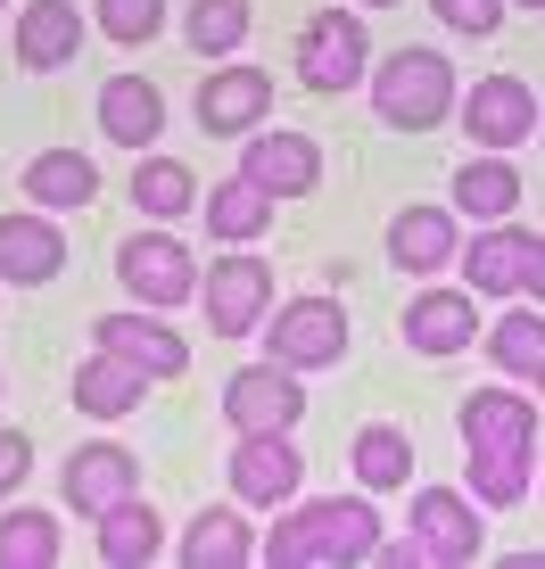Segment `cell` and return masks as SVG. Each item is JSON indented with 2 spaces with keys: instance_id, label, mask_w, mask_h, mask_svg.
<instances>
[{
  "instance_id": "8992f818",
  "label": "cell",
  "mask_w": 545,
  "mask_h": 569,
  "mask_svg": "<svg viewBox=\"0 0 545 569\" xmlns=\"http://www.w3.org/2000/svg\"><path fill=\"white\" fill-rule=\"evenodd\" d=\"M405 528H414V545L430 553V569H472L479 553H488L472 496H455V487H422L414 512H405Z\"/></svg>"
},
{
  "instance_id": "7a4b0ae2",
  "label": "cell",
  "mask_w": 545,
  "mask_h": 569,
  "mask_svg": "<svg viewBox=\"0 0 545 569\" xmlns=\"http://www.w3.org/2000/svg\"><path fill=\"white\" fill-rule=\"evenodd\" d=\"M373 108H380V124H397V132H430L438 116H455V67H446L438 50H397L373 74Z\"/></svg>"
},
{
  "instance_id": "d6a6232c",
  "label": "cell",
  "mask_w": 545,
  "mask_h": 569,
  "mask_svg": "<svg viewBox=\"0 0 545 569\" xmlns=\"http://www.w3.org/2000/svg\"><path fill=\"white\" fill-rule=\"evenodd\" d=\"M100 26H108V42H149V33L166 26V0H100Z\"/></svg>"
},
{
  "instance_id": "e575fe53",
  "label": "cell",
  "mask_w": 545,
  "mask_h": 569,
  "mask_svg": "<svg viewBox=\"0 0 545 569\" xmlns=\"http://www.w3.org/2000/svg\"><path fill=\"white\" fill-rule=\"evenodd\" d=\"M33 470V446H26V429H0V496H9L17 479Z\"/></svg>"
},
{
  "instance_id": "ffe728a7",
  "label": "cell",
  "mask_w": 545,
  "mask_h": 569,
  "mask_svg": "<svg viewBox=\"0 0 545 569\" xmlns=\"http://www.w3.org/2000/svg\"><path fill=\"white\" fill-rule=\"evenodd\" d=\"M388 264L397 272H446L455 264V214L446 207H405L388 223Z\"/></svg>"
},
{
  "instance_id": "44dd1931",
  "label": "cell",
  "mask_w": 545,
  "mask_h": 569,
  "mask_svg": "<svg viewBox=\"0 0 545 569\" xmlns=\"http://www.w3.org/2000/svg\"><path fill=\"white\" fill-rule=\"evenodd\" d=\"M141 397H149V371H132L125 356H108V347L91 363H75V405H83L91 421H125Z\"/></svg>"
},
{
  "instance_id": "ac0fdd59",
  "label": "cell",
  "mask_w": 545,
  "mask_h": 569,
  "mask_svg": "<svg viewBox=\"0 0 545 569\" xmlns=\"http://www.w3.org/2000/svg\"><path fill=\"white\" fill-rule=\"evenodd\" d=\"M132 487H141V462H132L125 446H83V455L67 462V503H75V512H91V520L116 512Z\"/></svg>"
},
{
  "instance_id": "4316f807",
  "label": "cell",
  "mask_w": 545,
  "mask_h": 569,
  "mask_svg": "<svg viewBox=\"0 0 545 569\" xmlns=\"http://www.w3.org/2000/svg\"><path fill=\"white\" fill-rule=\"evenodd\" d=\"M521 248H529V231L521 223H496V231H479L472 240V298H504V289H521Z\"/></svg>"
},
{
  "instance_id": "484cf974",
  "label": "cell",
  "mask_w": 545,
  "mask_h": 569,
  "mask_svg": "<svg viewBox=\"0 0 545 569\" xmlns=\"http://www.w3.org/2000/svg\"><path fill=\"white\" fill-rule=\"evenodd\" d=\"M199 214H207V231H216V240L240 248V240H257V231L272 223V199L248 182V173H231V182H216V190L199 199Z\"/></svg>"
},
{
  "instance_id": "9c48e42d",
  "label": "cell",
  "mask_w": 545,
  "mask_h": 569,
  "mask_svg": "<svg viewBox=\"0 0 545 569\" xmlns=\"http://www.w3.org/2000/svg\"><path fill=\"white\" fill-rule=\"evenodd\" d=\"M455 429H463V455H537V405L513 388H472Z\"/></svg>"
},
{
  "instance_id": "277c9868",
  "label": "cell",
  "mask_w": 545,
  "mask_h": 569,
  "mask_svg": "<svg viewBox=\"0 0 545 569\" xmlns=\"http://www.w3.org/2000/svg\"><path fill=\"white\" fill-rule=\"evenodd\" d=\"M298 413H306V388H298V371L272 363V356L224 380V421L240 429V438H265V429H298Z\"/></svg>"
},
{
  "instance_id": "1f68e13d",
  "label": "cell",
  "mask_w": 545,
  "mask_h": 569,
  "mask_svg": "<svg viewBox=\"0 0 545 569\" xmlns=\"http://www.w3.org/2000/svg\"><path fill=\"white\" fill-rule=\"evenodd\" d=\"M58 561V520L50 512H9L0 520V569H50Z\"/></svg>"
},
{
  "instance_id": "cb8c5ba5",
  "label": "cell",
  "mask_w": 545,
  "mask_h": 569,
  "mask_svg": "<svg viewBox=\"0 0 545 569\" xmlns=\"http://www.w3.org/2000/svg\"><path fill=\"white\" fill-rule=\"evenodd\" d=\"M182 561H190V569H248V561H257V537H248V520H240V512H224V503H216V512L190 520Z\"/></svg>"
},
{
  "instance_id": "4dcf8cb0",
  "label": "cell",
  "mask_w": 545,
  "mask_h": 569,
  "mask_svg": "<svg viewBox=\"0 0 545 569\" xmlns=\"http://www.w3.org/2000/svg\"><path fill=\"white\" fill-rule=\"evenodd\" d=\"M248 26H257V9H248V0H190V50L199 58H231L248 42Z\"/></svg>"
},
{
  "instance_id": "8d00e7d4",
  "label": "cell",
  "mask_w": 545,
  "mask_h": 569,
  "mask_svg": "<svg viewBox=\"0 0 545 569\" xmlns=\"http://www.w3.org/2000/svg\"><path fill=\"white\" fill-rule=\"evenodd\" d=\"M521 9H545V0H521Z\"/></svg>"
},
{
  "instance_id": "5bb4252c",
  "label": "cell",
  "mask_w": 545,
  "mask_h": 569,
  "mask_svg": "<svg viewBox=\"0 0 545 569\" xmlns=\"http://www.w3.org/2000/svg\"><path fill=\"white\" fill-rule=\"evenodd\" d=\"M298 479H306V455L289 446V429L240 438V455H231V496H240V503H289Z\"/></svg>"
},
{
  "instance_id": "2e32d148",
  "label": "cell",
  "mask_w": 545,
  "mask_h": 569,
  "mask_svg": "<svg viewBox=\"0 0 545 569\" xmlns=\"http://www.w3.org/2000/svg\"><path fill=\"white\" fill-rule=\"evenodd\" d=\"M83 58V17L75 0H26L17 9V67L50 74V67H75Z\"/></svg>"
},
{
  "instance_id": "83f0119b",
  "label": "cell",
  "mask_w": 545,
  "mask_h": 569,
  "mask_svg": "<svg viewBox=\"0 0 545 569\" xmlns=\"http://www.w3.org/2000/svg\"><path fill=\"white\" fill-rule=\"evenodd\" d=\"M132 199H141V214H158V223H174V214L199 207V182H190L182 157H141L132 166Z\"/></svg>"
},
{
  "instance_id": "836d02e7",
  "label": "cell",
  "mask_w": 545,
  "mask_h": 569,
  "mask_svg": "<svg viewBox=\"0 0 545 569\" xmlns=\"http://www.w3.org/2000/svg\"><path fill=\"white\" fill-rule=\"evenodd\" d=\"M430 9H438L455 33H472V42H488V33L504 26V0H430Z\"/></svg>"
},
{
  "instance_id": "6da1fadb",
  "label": "cell",
  "mask_w": 545,
  "mask_h": 569,
  "mask_svg": "<svg viewBox=\"0 0 545 569\" xmlns=\"http://www.w3.org/2000/svg\"><path fill=\"white\" fill-rule=\"evenodd\" d=\"M380 545V512L364 496H323V503H298L272 537L257 545V561L272 569H347V561H373Z\"/></svg>"
},
{
  "instance_id": "ab89813d",
  "label": "cell",
  "mask_w": 545,
  "mask_h": 569,
  "mask_svg": "<svg viewBox=\"0 0 545 569\" xmlns=\"http://www.w3.org/2000/svg\"><path fill=\"white\" fill-rule=\"evenodd\" d=\"M0 9H9V0H0Z\"/></svg>"
},
{
  "instance_id": "4fadbf2b",
  "label": "cell",
  "mask_w": 545,
  "mask_h": 569,
  "mask_svg": "<svg viewBox=\"0 0 545 569\" xmlns=\"http://www.w3.org/2000/svg\"><path fill=\"white\" fill-rule=\"evenodd\" d=\"M240 173L265 190L272 207H281V199H306V190L323 182V149L306 141V132H248V149H240Z\"/></svg>"
},
{
  "instance_id": "7402d4cb",
  "label": "cell",
  "mask_w": 545,
  "mask_h": 569,
  "mask_svg": "<svg viewBox=\"0 0 545 569\" xmlns=\"http://www.w3.org/2000/svg\"><path fill=\"white\" fill-rule=\"evenodd\" d=\"M521 207V173H513V157H472V166L455 173V214H472V223H504V214Z\"/></svg>"
},
{
  "instance_id": "f1b7e54d",
  "label": "cell",
  "mask_w": 545,
  "mask_h": 569,
  "mask_svg": "<svg viewBox=\"0 0 545 569\" xmlns=\"http://www.w3.org/2000/svg\"><path fill=\"white\" fill-rule=\"evenodd\" d=\"M405 470H414V438H405L397 421H373V429H356V479L373 487H405Z\"/></svg>"
},
{
  "instance_id": "603a6c76",
  "label": "cell",
  "mask_w": 545,
  "mask_h": 569,
  "mask_svg": "<svg viewBox=\"0 0 545 569\" xmlns=\"http://www.w3.org/2000/svg\"><path fill=\"white\" fill-rule=\"evenodd\" d=\"M158 545H166V528H158V512H149L141 496H125L116 512H100V561L108 569H149Z\"/></svg>"
},
{
  "instance_id": "ba28073f",
  "label": "cell",
  "mask_w": 545,
  "mask_h": 569,
  "mask_svg": "<svg viewBox=\"0 0 545 569\" xmlns=\"http://www.w3.org/2000/svg\"><path fill=\"white\" fill-rule=\"evenodd\" d=\"M116 272H125V289L141 306H190V298H199V264H190V248L166 240V231L125 240V248H116Z\"/></svg>"
},
{
  "instance_id": "e0dca14e",
  "label": "cell",
  "mask_w": 545,
  "mask_h": 569,
  "mask_svg": "<svg viewBox=\"0 0 545 569\" xmlns=\"http://www.w3.org/2000/svg\"><path fill=\"white\" fill-rule=\"evenodd\" d=\"M58 264H67V231L50 214H0V281L42 289Z\"/></svg>"
},
{
  "instance_id": "30bf717a",
  "label": "cell",
  "mask_w": 545,
  "mask_h": 569,
  "mask_svg": "<svg viewBox=\"0 0 545 569\" xmlns=\"http://www.w3.org/2000/svg\"><path fill=\"white\" fill-rule=\"evenodd\" d=\"M272 116V74L265 67H216L199 83V132L207 141H248Z\"/></svg>"
},
{
  "instance_id": "f546056e",
  "label": "cell",
  "mask_w": 545,
  "mask_h": 569,
  "mask_svg": "<svg viewBox=\"0 0 545 569\" xmlns=\"http://www.w3.org/2000/svg\"><path fill=\"white\" fill-rule=\"evenodd\" d=\"M488 356H496V371L537 380V371H545V313L521 306V313H504V322H488Z\"/></svg>"
},
{
  "instance_id": "d6986e66",
  "label": "cell",
  "mask_w": 545,
  "mask_h": 569,
  "mask_svg": "<svg viewBox=\"0 0 545 569\" xmlns=\"http://www.w3.org/2000/svg\"><path fill=\"white\" fill-rule=\"evenodd\" d=\"M100 132L116 149H149L166 132V91L141 83V74H116V83H100Z\"/></svg>"
},
{
  "instance_id": "f35d334b",
  "label": "cell",
  "mask_w": 545,
  "mask_h": 569,
  "mask_svg": "<svg viewBox=\"0 0 545 569\" xmlns=\"http://www.w3.org/2000/svg\"><path fill=\"white\" fill-rule=\"evenodd\" d=\"M373 9H388V0H373Z\"/></svg>"
},
{
  "instance_id": "3957f363",
  "label": "cell",
  "mask_w": 545,
  "mask_h": 569,
  "mask_svg": "<svg viewBox=\"0 0 545 569\" xmlns=\"http://www.w3.org/2000/svg\"><path fill=\"white\" fill-rule=\"evenodd\" d=\"M265 347H272V363H289V371L339 363L347 356V306L339 298H289V306H272Z\"/></svg>"
},
{
  "instance_id": "7c38bea8",
  "label": "cell",
  "mask_w": 545,
  "mask_h": 569,
  "mask_svg": "<svg viewBox=\"0 0 545 569\" xmlns=\"http://www.w3.org/2000/svg\"><path fill=\"white\" fill-rule=\"evenodd\" d=\"M91 339H100L108 356H125L132 371H149V380H182V371H190V339L158 322V306H149V313H100Z\"/></svg>"
},
{
  "instance_id": "5b68a950",
  "label": "cell",
  "mask_w": 545,
  "mask_h": 569,
  "mask_svg": "<svg viewBox=\"0 0 545 569\" xmlns=\"http://www.w3.org/2000/svg\"><path fill=\"white\" fill-rule=\"evenodd\" d=\"M364 58H373V42H364V17H356V9L306 17V33H298V74H306V91H356V83H364Z\"/></svg>"
},
{
  "instance_id": "9a60e30c",
  "label": "cell",
  "mask_w": 545,
  "mask_h": 569,
  "mask_svg": "<svg viewBox=\"0 0 545 569\" xmlns=\"http://www.w3.org/2000/svg\"><path fill=\"white\" fill-rule=\"evenodd\" d=\"M479 330L488 322L472 313V289H422V298L405 306V347H414V356H463Z\"/></svg>"
},
{
  "instance_id": "52a82bcc",
  "label": "cell",
  "mask_w": 545,
  "mask_h": 569,
  "mask_svg": "<svg viewBox=\"0 0 545 569\" xmlns=\"http://www.w3.org/2000/svg\"><path fill=\"white\" fill-rule=\"evenodd\" d=\"M199 298H207V330L216 339H248L272 313V264L265 257H224V264H207Z\"/></svg>"
},
{
  "instance_id": "74e56055",
  "label": "cell",
  "mask_w": 545,
  "mask_h": 569,
  "mask_svg": "<svg viewBox=\"0 0 545 569\" xmlns=\"http://www.w3.org/2000/svg\"><path fill=\"white\" fill-rule=\"evenodd\" d=\"M537 397H545V371H537Z\"/></svg>"
},
{
  "instance_id": "d590c367",
  "label": "cell",
  "mask_w": 545,
  "mask_h": 569,
  "mask_svg": "<svg viewBox=\"0 0 545 569\" xmlns=\"http://www.w3.org/2000/svg\"><path fill=\"white\" fill-rule=\"evenodd\" d=\"M521 289L545 306V240H537V231H529V248H521Z\"/></svg>"
},
{
  "instance_id": "d4e9b609",
  "label": "cell",
  "mask_w": 545,
  "mask_h": 569,
  "mask_svg": "<svg viewBox=\"0 0 545 569\" xmlns=\"http://www.w3.org/2000/svg\"><path fill=\"white\" fill-rule=\"evenodd\" d=\"M91 190H100V166H91V157H75V149H42V157L26 166V199H42L50 214L83 207Z\"/></svg>"
},
{
  "instance_id": "8fae6325",
  "label": "cell",
  "mask_w": 545,
  "mask_h": 569,
  "mask_svg": "<svg viewBox=\"0 0 545 569\" xmlns=\"http://www.w3.org/2000/svg\"><path fill=\"white\" fill-rule=\"evenodd\" d=\"M463 108V132H472L479 149H521L537 132V91L521 83V74H488V83H472V100H455Z\"/></svg>"
}]
</instances>
